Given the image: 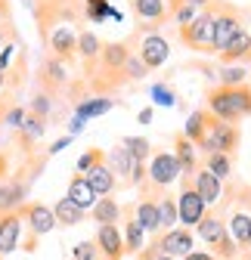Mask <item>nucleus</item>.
Returning a JSON list of instances; mask_svg holds the SVG:
<instances>
[{"mask_svg":"<svg viewBox=\"0 0 251 260\" xmlns=\"http://www.w3.org/2000/svg\"><path fill=\"white\" fill-rule=\"evenodd\" d=\"M205 109L224 124H242L245 118H251V84H239V87H224L214 84L205 90Z\"/></svg>","mask_w":251,"mask_h":260,"instance_id":"1","label":"nucleus"},{"mask_svg":"<svg viewBox=\"0 0 251 260\" xmlns=\"http://www.w3.org/2000/svg\"><path fill=\"white\" fill-rule=\"evenodd\" d=\"M245 10L227 0H214V35H211V53H221L239 31H245Z\"/></svg>","mask_w":251,"mask_h":260,"instance_id":"2","label":"nucleus"},{"mask_svg":"<svg viewBox=\"0 0 251 260\" xmlns=\"http://www.w3.org/2000/svg\"><path fill=\"white\" fill-rule=\"evenodd\" d=\"M233 195V205L227 214V230L236 242V248H251V186H239Z\"/></svg>","mask_w":251,"mask_h":260,"instance_id":"3","label":"nucleus"},{"mask_svg":"<svg viewBox=\"0 0 251 260\" xmlns=\"http://www.w3.org/2000/svg\"><path fill=\"white\" fill-rule=\"evenodd\" d=\"M22 220H25V230H28V239L22 242L25 251H35L38 248V239H44L47 233L56 230V217H53V208L44 205V202H25L22 208Z\"/></svg>","mask_w":251,"mask_h":260,"instance_id":"4","label":"nucleus"},{"mask_svg":"<svg viewBox=\"0 0 251 260\" xmlns=\"http://www.w3.org/2000/svg\"><path fill=\"white\" fill-rule=\"evenodd\" d=\"M211 35H214V4H208L190 25L177 28L180 44L196 53H211Z\"/></svg>","mask_w":251,"mask_h":260,"instance_id":"5","label":"nucleus"},{"mask_svg":"<svg viewBox=\"0 0 251 260\" xmlns=\"http://www.w3.org/2000/svg\"><path fill=\"white\" fill-rule=\"evenodd\" d=\"M106 165L118 177V186H137L140 189L146 183V161H137L121 143L106 152Z\"/></svg>","mask_w":251,"mask_h":260,"instance_id":"6","label":"nucleus"},{"mask_svg":"<svg viewBox=\"0 0 251 260\" xmlns=\"http://www.w3.org/2000/svg\"><path fill=\"white\" fill-rule=\"evenodd\" d=\"M131 13L137 19L134 35H155L159 28H165L171 22L168 0H131Z\"/></svg>","mask_w":251,"mask_h":260,"instance_id":"7","label":"nucleus"},{"mask_svg":"<svg viewBox=\"0 0 251 260\" xmlns=\"http://www.w3.org/2000/svg\"><path fill=\"white\" fill-rule=\"evenodd\" d=\"M180 165H177V158L174 152L168 149H152L149 161H146V180L155 186V189H171V183L180 180Z\"/></svg>","mask_w":251,"mask_h":260,"instance_id":"8","label":"nucleus"},{"mask_svg":"<svg viewBox=\"0 0 251 260\" xmlns=\"http://www.w3.org/2000/svg\"><path fill=\"white\" fill-rule=\"evenodd\" d=\"M239 146H242V127L239 124H224V121H214V127L208 130V137L199 143L202 155H208V152L233 155Z\"/></svg>","mask_w":251,"mask_h":260,"instance_id":"9","label":"nucleus"},{"mask_svg":"<svg viewBox=\"0 0 251 260\" xmlns=\"http://www.w3.org/2000/svg\"><path fill=\"white\" fill-rule=\"evenodd\" d=\"M208 214L205 202L199 199V192L193 189V177L180 174V195H177V220L190 230V226H199V220Z\"/></svg>","mask_w":251,"mask_h":260,"instance_id":"10","label":"nucleus"},{"mask_svg":"<svg viewBox=\"0 0 251 260\" xmlns=\"http://www.w3.org/2000/svg\"><path fill=\"white\" fill-rule=\"evenodd\" d=\"M134 41H140L137 44V56H140V62L146 65L149 72H155V69H162V65L171 59V41L162 35V31H155V35H134Z\"/></svg>","mask_w":251,"mask_h":260,"instance_id":"11","label":"nucleus"},{"mask_svg":"<svg viewBox=\"0 0 251 260\" xmlns=\"http://www.w3.org/2000/svg\"><path fill=\"white\" fill-rule=\"evenodd\" d=\"M44 44H47V50H50L53 59L66 62V65H72L78 59V31H75V25H56L47 35Z\"/></svg>","mask_w":251,"mask_h":260,"instance_id":"12","label":"nucleus"},{"mask_svg":"<svg viewBox=\"0 0 251 260\" xmlns=\"http://www.w3.org/2000/svg\"><path fill=\"white\" fill-rule=\"evenodd\" d=\"M69 65L66 62H59V59H53V56H47L44 62H41V69H38V90H44V93H50V96H59L66 93V87H69Z\"/></svg>","mask_w":251,"mask_h":260,"instance_id":"13","label":"nucleus"},{"mask_svg":"<svg viewBox=\"0 0 251 260\" xmlns=\"http://www.w3.org/2000/svg\"><path fill=\"white\" fill-rule=\"evenodd\" d=\"M196 233H199V239L211 248V251H217L227 239H230V230H227V217H224V205H217V208H208V214L199 220V226H196Z\"/></svg>","mask_w":251,"mask_h":260,"instance_id":"14","label":"nucleus"},{"mask_svg":"<svg viewBox=\"0 0 251 260\" xmlns=\"http://www.w3.org/2000/svg\"><path fill=\"white\" fill-rule=\"evenodd\" d=\"M152 245L162 254H168V257H186L190 251H196V233L186 230V226H174V230L155 236Z\"/></svg>","mask_w":251,"mask_h":260,"instance_id":"15","label":"nucleus"},{"mask_svg":"<svg viewBox=\"0 0 251 260\" xmlns=\"http://www.w3.org/2000/svg\"><path fill=\"white\" fill-rule=\"evenodd\" d=\"M31 183H35V177H28V174H19V177H10V180L0 183V214L19 211V208L28 202Z\"/></svg>","mask_w":251,"mask_h":260,"instance_id":"16","label":"nucleus"},{"mask_svg":"<svg viewBox=\"0 0 251 260\" xmlns=\"http://www.w3.org/2000/svg\"><path fill=\"white\" fill-rule=\"evenodd\" d=\"M22 230H25L22 211H7V214H0V257L13 254V251L22 245Z\"/></svg>","mask_w":251,"mask_h":260,"instance_id":"17","label":"nucleus"},{"mask_svg":"<svg viewBox=\"0 0 251 260\" xmlns=\"http://www.w3.org/2000/svg\"><path fill=\"white\" fill-rule=\"evenodd\" d=\"M121 217H124V226H121V239H124V254H140L146 248V233H143V226L137 223L134 217V205H124L121 208Z\"/></svg>","mask_w":251,"mask_h":260,"instance_id":"18","label":"nucleus"},{"mask_svg":"<svg viewBox=\"0 0 251 260\" xmlns=\"http://www.w3.org/2000/svg\"><path fill=\"white\" fill-rule=\"evenodd\" d=\"M193 189L199 192V199L205 202V208H217V205H221V199H224V183L217 180L211 171H205V168L196 171V177H193Z\"/></svg>","mask_w":251,"mask_h":260,"instance_id":"19","label":"nucleus"},{"mask_svg":"<svg viewBox=\"0 0 251 260\" xmlns=\"http://www.w3.org/2000/svg\"><path fill=\"white\" fill-rule=\"evenodd\" d=\"M103 53V41L93 35L90 28H81L78 31V56L84 62V78H90L93 72H97V59Z\"/></svg>","mask_w":251,"mask_h":260,"instance_id":"20","label":"nucleus"},{"mask_svg":"<svg viewBox=\"0 0 251 260\" xmlns=\"http://www.w3.org/2000/svg\"><path fill=\"white\" fill-rule=\"evenodd\" d=\"M93 242H97L103 260H121V257H124V239H121V230H118V226H97V236H93Z\"/></svg>","mask_w":251,"mask_h":260,"instance_id":"21","label":"nucleus"},{"mask_svg":"<svg viewBox=\"0 0 251 260\" xmlns=\"http://www.w3.org/2000/svg\"><path fill=\"white\" fill-rule=\"evenodd\" d=\"M214 115L208 112V109H196V112H190V115H186V127H183V137L186 140H190L196 149H199V143L208 137V130L214 127Z\"/></svg>","mask_w":251,"mask_h":260,"instance_id":"22","label":"nucleus"},{"mask_svg":"<svg viewBox=\"0 0 251 260\" xmlns=\"http://www.w3.org/2000/svg\"><path fill=\"white\" fill-rule=\"evenodd\" d=\"M217 56H221L224 65H245V62H251V35L248 31H239Z\"/></svg>","mask_w":251,"mask_h":260,"instance_id":"23","label":"nucleus"},{"mask_svg":"<svg viewBox=\"0 0 251 260\" xmlns=\"http://www.w3.org/2000/svg\"><path fill=\"white\" fill-rule=\"evenodd\" d=\"M66 199L72 202V205H78L81 211H93V205H97L100 199H97V192L90 189V183H87V177H81V174H75L72 180H69V189H66Z\"/></svg>","mask_w":251,"mask_h":260,"instance_id":"24","label":"nucleus"},{"mask_svg":"<svg viewBox=\"0 0 251 260\" xmlns=\"http://www.w3.org/2000/svg\"><path fill=\"white\" fill-rule=\"evenodd\" d=\"M87 183H90V189H93V192H97V199L115 195V192L121 189V186H118V177L112 174V168L106 165V161H103V165H97V168L87 174Z\"/></svg>","mask_w":251,"mask_h":260,"instance_id":"25","label":"nucleus"},{"mask_svg":"<svg viewBox=\"0 0 251 260\" xmlns=\"http://www.w3.org/2000/svg\"><path fill=\"white\" fill-rule=\"evenodd\" d=\"M171 152H174V158H177L183 177H196V171H199V155H196V146L186 140L183 134L174 137V149H171Z\"/></svg>","mask_w":251,"mask_h":260,"instance_id":"26","label":"nucleus"},{"mask_svg":"<svg viewBox=\"0 0 251 260\" xmlns=\"http://www.w3.org/2000/svg\"><path fill=\"white\" fill-rule=\"evenodd\" d=\"M97 220V226H118L121 220V205L115 202V195H106V199H100L97 205H93V211L87 214Z\"/></svg>","mask_w":251,"mask_h":260,"instance_id":"27","label":"nucleus"},{"mask_svg":"<svg viewBox=\"0 0 251 260\" xmlns=\"http://www.w3.org/2000/svg\"><path fill=\"white\" fill-rule=\"evenodd\" d=\"M53 217H56V226H66V230H72V226H81L87 220V211H81L78 205H72L69 199H59L53 205Z\"/></svg>","mask_w":251,"mask_h":260,"instance_id":"28","label":"nucleus"},{"mask_svg":"<svg viewBox=\"0 0 251 260\" xmlns=\"http://www.w3.org/2000/svg\"><path fill=\"white\" fill-rule=\"evenodd\" d=\"M44 134H47V121H41V118H35V115H25L22 127L16 130V140L22 143V149H35V143H38Z\"/></svg>","mask_w":251,"mask_h":260,"instance_id":"29","label":"nucleus"},{"mask_svg":"<svg viewBox=\"0 0 251 260\" xmlns=\"http://www.w3.org/2000/svg\"><path fill=\"white\" fill-rule=\"evenodd\" d=\"M112 109H115V100H112V96H87L84 103L75 106V115L84 118V121H90V118H100V115H106V112H112Z\"/></svg>","mask_w":251,"mask_h":260,"instance_id":"30","label":"nucleus"},{"mask_svg":"<svg viewBox=\"0 0 251 260\" xmlns=\"http://www.w3.org/2000/svg\"><path fill=\"white\" fill-rule=\"evenodd\" d=\"M180 220H177V195H171L168 189H162L159 192V230L162 233H168V230H174Z\"/></svg>","mask_w":251,"mask_h":260,"instance_id":"31","label":"nucleus"},{"mask_svg":"<svg viewBox=\"0 0 251 260\" xmlns=\"http://www.w3.org/2000/svg\"><path fill=\"white\" fill-rule=\"evenodd\" d=\"M56 106H59L56 96H50V93H44V90H35V96H31V106H28V115H35V118H41V121H50L53 112H56Z\"/></svg>","mask_w":251,"mask_h":260,"instance_id":"32","label":"nucleus"},{"mask_svg":"<svg viewBox=\"0 0 251 260\" xmlns=\"http://www.w3.org/2000/svg\"><path fill=\"white\" fill-rule=\"evenodd\" d=\"M205 171H211L217 180H230V174H233V155H224V152H208L205 155V165H202Z\"/></svg>","mask_w":251,"mask_h":260,"instance_id":"33","label":"nucleus"},{"mask_svg":"<svg viewBox=\"0 0 251 260\" xmlns=\"http://www.w3.org/2000/svg\"><path fill=\"white\" fill-rule=\"evenodd\" d=\"M81 13H84L90 22H97V25H100V22H106V19H121V13L109 7V0H84Z\"/></svg>","mask_w":251,"mask_h":260,"instance_id":"34","label":"nucleus"},{"mask_svg":"<svg viewBox=\"0 0 251 260\" xmlns=\"http://www.w3.org/2000/svg\"><path fill=\"white\" fill-rule=\"evenodd\" d=\"M245 81H248L245 65H221V69H217V84H224V87H239Z\"/></svg>","mask_w":251,"mask_h":260,"instance_id":"35","label":"nucleus"},{"mask_svg":"<svg viewBox=\"0 0 251 260\" xmlns=\"http://www.w3.org/2000/svg\"><path fill=\"white\" fill-rule=\"evenodd\" d=\"M103 161H106V152L93 146V149H87V152H84V155L78 158V165H75V174L87 177V174H90L93 168H97V165H103Z\"/></svg>","mask_w":251,"mask_h":260,"instance_id":"36","label":"nucleus"},{"mask_svg":"<svg viewBox=\"0 0 251 260\" xmlns=\"http://www.w3.org/2000/svg\"><path fill=\"white\" fill-rule=\"evenodd\" d=\"M121 146L128 149L137 161H149V155H152V143H149L146 137H124Z\"/></svg>","mask_w":251,"mask_h":260,"instance_id":"37","label":"nucleus"},{"mask_svg":"<svg viewBox=\"0 0 251 260\" xmlns=\"http://www.w3.org/2000/svg\"><path fill=\"white\" fill-rule=\"evenodd\" d=\"M72 260H103V254H100V248H97L93 239H84V242H78L72 248Z\"/></svg>","mask_w":251,"mask_h":260,"instance_id":"38","label":"nucleus"},{"mask_svg":"<svg viewBox=\"0 0 251 260\" xmlns=\"http://www.w3.org/2000/svg\"><path fill=\"white\" fill-rule=\"evenodd\" d=\"M143 78H149V69L140 62V56L137 53H131V59H128V65H124V81H143Z\"/></svg>","mask_w":251,"mask_h":260,"instance_id":"39","label":"nucleus"},{"mask_svg":"<svg viewBox=\"0 0 251 260\" xmlns=\"http://www.w3.org/2000/svg\"><path fill=\"white\" fill-rule=\"evenodd\" d=\"M152 100H155V106H177V96H174V90L168 84H155L152 87Z\"/></svg>","mask_w":251,"mask_h":260,"instance_id":"40","label":"nucleus"},{"mask_svg":"<svg viewBox=\"0 0 251 260\" xmlns=\"http://www.w3.org/2000/svg\"><path fill=\"white\" fill-rule=\"evenodd\" d=\"M25 109L16 103V106H10V112H7V118H4V127H10V130H19L22 127V121H25Z\"/></svg>","mask_w":251,"mask_h":260,"instance_id":"41","label":"nucleus"},{"mask_svg":"<svg viewBox=\"0 0 251 260\" xmlns=\"http://www.w3.org/2000/svg\"><path fill=\"white\" fill-rule=\"evenodd\" d=\"M13 53H16V47H13V44H4V47H0V72H10V65H13Z\"/></svg>","mask_w":251,"mask_h":260,"instance_id":"42","label":"nucleus"},{"mask_svg":"<svg viewBox=\"0 0 251 260\" xmlns=\"http://www.w3.org/2000/svg\"><path fill=\"white\" fill-rule=\"evenodd\" d=\"M69 143H72V137H69V134H66V137H59V140L47 149V155H56V152H62V149H69Z\"/></svg>","mask_w":251,"mask_h":260,"instance_id":"43","label":"nucleus"},{"mask_svg":"<svg viewBox=\"0 0 251 260\" xmlns=\"http://www.w3.org/2000/svg\"><path fill=\"white\" fill-rule=\"evenodd\" d=\"M84 124H87V121H84V118H78V115H75V118H72V121H69V137H78V134H81V130H84Z\"/></svg>","mask_w":251,"mask_h":260,"instance_id":"44","label":"nucleus"},{"mask_svg":"<svg viewBox=\"0 0 251 260\" xmlns=\"http://www.w3.org/2000/svg\"><path fill=\"white\" fill-rule=\"evenodd\" d=\"M183 260H217L211 251H190V254H186Z\"/></svg>","mask_w":251,"mask_h":260,"instance_id":"45","label":"nucleus"},{"mask_svg":"<svg viewBox=\"0 0 251 260\" xmlns=\"http://www.w3.org/2000/svg\"><path fill=\"white\" fill-rule=\"evenodd\" d=\"M0 100H13L10 84H7V72H0Z\"/></svg>","mask_w":251,"mask_h":260,"instance_id":"46","label":"nucleus"},{"mask_svg":"<svg viewBox=\"0 0 251 260\" xmlns=\"http://www.w3.org/2000/svg\"><path fill=\"white\" fill-rule=\"evenodd\" d=\"M137 118H140V124H152V118H155V109H152V106H146V109H143Z\"/></svg>","mask_w":251,"mask_h":260,"instance_id":"47","label":"nucleus"},{"mask_svg":"<svg viewBox=\"0 0 251 260\" xmlns=\"http://www.w3.org/2000/svg\"><path fill=\"white\" fill-rule=\"evenodd\" d=\"M183 4H190V7H193L196 13H202V10H205L208 4H214V0H183Z\"/></svg>","mask_w":251,"mask_h":260,"instance_id":"48","label":"nucleus"},{"mask_svg":"<svg viewBox=\"0 0 251 260\" xmlns=\"http://www.w3.org/2000/svg\"><path fill=\"white\" fill-rule=\"evenodd\" d=\"M180 4H183V0H168V10H171V16L177 13V7H180Z\"/></svg>","mask_w":251,"mask_h":260,"instance_id":"49","label":"nucleus"},{"mask_svg":"<svg viewBox=\"0 0 251 260\" xmlns=\"http://www.w3.org/2000/svg\"><path fill=\"white\" fill-rule=\"evenodd\" d=\"M152 260H177V257H168V254H155Z\"/></svg>","mask_w":251,"mask_h":260,"instance_id":"50","label":"nucleus"}]
</instances>
